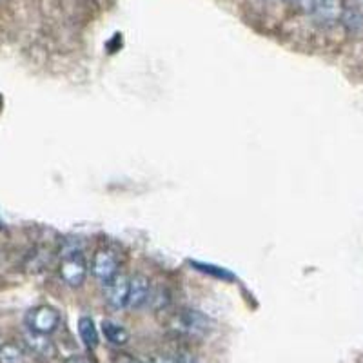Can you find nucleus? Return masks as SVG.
Here are the masks:
<instances>
[{
  "label": "nucleus",
  "mask_w": 363,
  "mask_h": 363,
  "mask_svg": "<svg viewBox=\"0 0 363 363\" xmlns=\"http://www.w3.org/2000/svg\"><path fill=\"white\" fill-rule=\"evenodd\" d=\"M129 281H131V278L118 272L113 280L104 284V298H106L109 307H113V309H124V307H128Z\"/></svg>",
  "instance_id": "39448f33"
},
{
  "label": "nucleus",
  "mask_w": 363,
  "mask_h": 363,
  "mask_svg": "<svg viewBox=\"0 0 363 363\" xmlns=\"http://www.w3.org/2000/svg\"><path fill=\"white\" fill-rule=\"evenodd\" d=\"M102 333L111 345L124 347L129 342V333L124 325L113 322V320H104Z\"/></svg>",
  "instance_id": "1a4fd4ad"
},
{
  "label": "nucleus",
  "mask_w": 363,
  "mask_h": 363,
  "mask_svg": "<svg viewBox=\"0 0 363 363\" xmlns=\"http://www.w3.org/2000/svg\"><path fill=\"white\" fill-rule=\"evenodd\" d=\"M343 9V0H322L311 17L320 26H333L342 21Z\"/></svg>",
  "instance_id": "0eeeda50"
},
{
  "label": "nucleus",
  "mask_w": 363,
  "mask_h": 363,
  "mask_svg": "<svg viewBox=\"0 0 363 363\" xmlns=\"http://www.w3.org/2000/svg\"><path fill=\"white\" fill-rule=\"evenodd\" d=\"M113 362L115 363H145V362H142V359L135 358V356L128 354V352H115V356H113Z\"/></svg>",
  "instance_id": "4468645a"
},
{
  "label": "nucleus",
  "mask_w": 363,
  "mask_h": 363,
  "mask_svg": "<svg viewBox=\"0 0 363 363\" xmlns=\"http://www.w3.org/2000/svg\"><path fill=\"white\" fill-rule=\"evenodd\" d=\"M26 325L29 330L50 336L60 325V313L51 306H37L26 314Z\"/></svg>",
  "instance_id": "f03ea898"
},
{
  "label": "nucleus",
  "mask_w": 363,
  "mask_h": 363,
  "mask_svg": "<svg viewBox=\"0 0 363 363\" xmlns=\"http://www.w3.org/2000/svg\"><path fill=\"white\" fill-rule=\"evenodd\" d=\"M24 351L18 343L6 342L0 345V363H22Z\"/></svg>",
  "instance_id": "9b49d317"
},
{
  "label": "nucleus",
  "mask_w": 363,
  "mask_h": 363,
  "mask_svg": "<svg viewBox=\"0 0 363 363\" xmlns=\"http://www.w3.org/2000/svg\"><path fill=\"white\" fill-rule=\"evenodd\" d=\"M64 363H89V362H87L86 358H82V356H69Z\"/></svg>",
  "instance_id": "f3484780"
},
{
  "label": "nucleus",
  "mask_w": 363,
  "mask_h": 363,
  "mask_svg": "<svg viewBox=\"0 0 363 363\" xmlns=\"http://www.w3.org/2000/svg\"><path fill=\"white\" fill-rule=\"evenodd\" d=\"M87 267L86 260H84L82 252H73V255H64L60 267H58V274L62 278V281L69 287H80L86 281Z\"/></svg>",
  "instance_id": "7ed1b4c3"
},
{
  "label": "nucleus",
  "mask_w": 363,
  "mask_h": 363,
  "mask_svg": "<svg viewBox=\"0 0 363 363\" xmlns=\"http://www.w3.org/2000/svg\"><path fill=\"white\" fill-rule=\"evenodd\" d=\"M24 342L35 354L42 356V358H53L57 354V349H55L53 342L48 335H40V333L28 329L24 335Z\"/></svg>",
  "instance_id": "6e6552de"
},
{
  "label": "nucleus",
  "mask_w": 363,
  "mask_h": 363,
  "mask_svg": "<svg viewBox=\"0 0 363 363\" xmlns=\"http://www.w3.org/2000/svg\"><path fill=\"white\" fill-rule=\"evenodd\" d=\"M322 0H298L296 4L300 6V9L303 13H307V15H313L314 9H316V6L320 4Z\"/></svg>",
  "instance_id": "ddd939ff"
},
{
  "label": "nucleus",
  "mask_w": 363,
  "mask_h": 363,
  "mask_svg": "<svg viewBox=\"0 0 363 363\" xmlns=\"http://www.w3.org/2000/svg\"><path fill=\"white\" fill-rule=\"evenodd\" d=\"M284 2H289V4H293V2H298V0H284Z\"/></svg>",
  "instance_id": "a211bd4d"
},
{
  "label": "nucleus",
  "mask_w": 363,
  "mask_h": 363,
  "mask_svg": "<svg viewBox=\"0 0 363 363\" xmlns=\"http://www.w3.org/2000/svg\"><path fill=\"white\" fill-rule=\"evenodd\" d=\"M147 363H177V358H174V356H167V354H155L149 358Z\"/></svg>",
  "instance_id": "2eb2a0df"
},
{
  "label": "nucleus",
  "mask_w": 363,
  "mask_h": 363,
  "mask_svg": "<svg viewBox=\"0 0 363 363\" xmlns=\"http://www.w3.org/2000/svg\"><path fill=\"white\" fill-rule=\"evenodd\" d=\"M79 335L80 340L84 342V345L87 349H96L99 345V330H96L95 322H93V318L89 316H82L79 320Z\"/></svg>",
  "instance_id": "9d476101"
},
{
  "label": "nucleus",
  "mask_w": 363,
  "mask_h": 363,
  "mask_svg": "<svg viewBox=\"0 0 363 363\" xmlns=\"http://www.w3.org/2000/svg\"><path fill=\"white\" fill-rule=\"evenodd\" d=\"M151 281L144 274H135L131 277L129 281V300L128 307L129 309H142L144 306L149 303V298H151Z\"/></svg>",
  "instance_id": "423d86ee"
},
{
  "label": "nucleus",
  "mask_w": 363,
  "mask_h": 363,
  "mask_svg": "<svg viewBox=\"0 0 363 363\" xmlns=\"http://www.w3.org/2000/svg\"><path fill=\"white\" fill-rule=\"evenodd\" d=\"M167 325L174 335L191 340L206 338L215 329L213 320L196 309H178L169 316Z\"/></svg>",
  "instance_id": "f257e3e1"
},
{
  "label": "nucleus",
  "mask_w": 363,
  "mask_h": 363,
  "mask_svg": "<svg viewBox=\"0 0 363 363\" xmlns=\"http://www.w3.org/2000/svg\"><path fill=\"white\" fill-rule=\"evenodd\" d=\"M91 272L96 280L108 284L120 272L118 255L113 249H99L91 260Z\"/></svg>",
  "instance_id": "20e7f679"
},
{
  "label": "nucleus",
  "mask_w": 363,
  "mask_h": 363,
  "mask_svg": "<svg viewBox=\"0 0 363 363\" xmlns=\"http://www.w3.org/2000/svg\"><path fill=\"white\" fill-rule=\"evenodd\" d=\"M174 358H177V363H200L199 359L194 358V356L186 354V352H182V354H177V356H174Z\"/></svg>",
  "instance_id": "dca6fc26"
},
{
  "label": "nucleus",
  "mask_w": 363,
  "mask_h": 363,
  "mask_svg": "<svg viewBox=\"0 0 363 363\" xmlns=\"http://www.w3.org/2000/svg\"><path fill=\"white\" fill-rule=\"evenodd\" d=\"M342 22L349 29H359L363 24V17L359 15L358 11H356V9H343Z\"/></svg>",
  "instance_id": "f8f14e48"
}]
</instances>
